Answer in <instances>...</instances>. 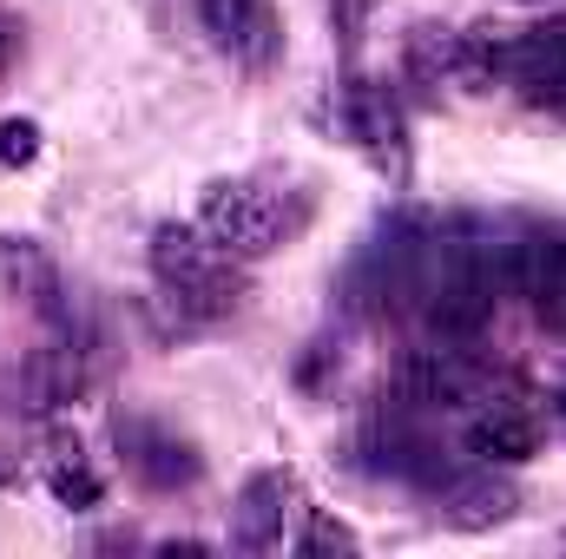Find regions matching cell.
Wrapping results in <instances>:
<instances>
[{
  "label": "cell",
  "mask_w": 566,
  "mask_h": 559,
  "mask_svg": "<svg viewBox=\"0 0 566 559\" xmlns=\"http://www.w3.org/2000/svg\"><path fill=\"white\" fill-rule=\"evenodd\" d=\"M0 296H13L20 309H33V316H40L46 329H60V336L80 329V309H73V296H66L60 264H53L33 238H0Z\"/></svg>",
  "instance_id": "277c9868"
},
{
  "label": "cell",
  "mask_w": 566,
  "mask_h": 559,
  "mask_svg": "<svg viewBox=\"0 0 566 559\" xmlns=\"http://www.w3.org/2000/svg\"><path fill=\"white\" fill-rule=\"evenodd\" d=\"M33 151H40V126L33 119H0V165L13 171V165H33Z\"/></svg>",
  "instance_id": "4fadbf2b"
},
{
  "label": "cell",
  "mask_w": 566,
  "mask_h": 559,
  "mask_svg": "<svg viewBox=\"0 0 566 559\" xmlns=\"http://www.w3.org/2000/svg\"><path fill=\"white\" fill-rule=\"evenodd\" d=\"M474 389H481V369L461 349H416L402 362V395L422 409H461L474 402Z\"/></svg>",
  "instance_id": "ba28073f"
},
{
  "label": "cell",
  "mask_w": 566,
  "mask_h": 559,
  "mask_svg": "<svg viewBox=\"0 0 566 559\" xmlns=\"http://www.w3.org/2000/svg\"><path fill=\"white\" fill-rule=\"evenodd\" d=\"M283 514H290V474L264 467V474L244 481V494H238V507H231V540H238L244 553H271L283 540Z\"/></svg>",
  "instance_id": "30bf717a"
},
{
  "label": "cell",
  "mask_w": 566,
  "mask_h": 559,
  "mask_svg": "<svg viewBox=\"0 0 566 559\" xmlns=\"http://www.w3.org/2000/svg\"><path fill=\"white\" fill-rule=\"evenodd\" d=\"M151 271L165 283L171 309L191 316V323H218L244 303V277H238V257L224 244L205 238V224H158L151 231Z\"/></svg>",
  "instance_id": "6da1fadb"
},
{
  "label": "cell",
  "mask_w": 566,
  "mask_h": 559,
  "mask_svg": "<svg viewBox=\"0 0 566 559\" xmlns=\"http://www.w3.org/2000/svg\"><path fill=\"white\" fill-rule=\"evenodd\" d=\"M468 447L488 461V467H521L541 454V415L521 409V402H494L468 421Z\"/></svg>",
  "instance_id": "9c48e42d"
},
{
  "label": "cell",
  "mask_w": 566,
  "mask_h": 559,
  "mask_svg": "<svg viewBox=\"0 0 566 559\" xmlns=\"http://www.w3.org/2000/svg\"><path fill=\"white\" fill-rule=\"evenodd\" d=\"M554 409H560V421H566V389H560V402H554Z\"/></svg>",
  "instance_id": "e0dca14e"
},
{
  "label": "cell",
  "mask_w": 566,
  "mask_h": 559,
  "mask_svg": "<svg viewBox=\"0 0 566 559\" xmlns=\"http://www.w3.org/2000/svg\"><path fill=\"white\" fill-rule=\"evenodd\" d=\"M296 547H303V553H329V547H336V553H356V534H349L343 520L310 514V527H303V540H296Z\"/></svg>",
  "instance_id": "5bb4252c"
},
{
  "label": "cell",
  "mask_w": 566,
  "mask_h": 559,
  "mask_svg": "<svg viewBox=\"0 0 566 559\" xmlns=\"http://www.w3.org/2000/svg\"><path fill=\"white\" fill-rule=\"evenodd\" d=\"M20 60H27V27H20V13L0 7V80H13Z\"/></svg>",
  "instance_id": "9a60e30c"
},
{
  "label": "cell",
  "mask_w": 566,
  "mask_h": 559,
  "mask_svg": "<svg viewBox=\"0 0 566 559\" xmlns=\"http://www.w3.org/2000/svg\"><path fill=\"white\" fill-rule=\"evenodd\" d=\"M13 481H20V461H13V454H0V487H13Z\"/></svg>",
  "instance_id": "2e32d148"
},
{
  "label": "cell",
  "mask_w": 566,
  "mask_h": 559,
  "mask_svg": "<svg viewBox=\"0 0 566 559\" xmlns=\"http://www.w3.org/2000/svg\"><path fill=\"white\" fill-rule=\"evenodd\" d=\"M53 494H60V507H99V474L73 454L53 467Z\"/></svg>",
  "instance_id": "7c38bea8"
},
{
  "label": "cell",
  "mask_w": 566,
  "mask_h": 559,
  "mask_svg": "<svg viewBox=\"0 0 566 559\" xmlns=\"http://www.w3.org/2000/svg\"><path fill=\"white\" fill-rule=\"evenodd\" d=\"M434 500H441V520H448V527H461V534L501 527V520L521 507V494H514L507 481H494V474H461V467H454V481H448V487H434Z\"/></svg>",
  "instance_id": "8fae6325"
},
{
  "label": "cell",
  "mask_w": 566,
  "mask_h": 559,
  "mask_svg": "<svg viewBox=\"0 0 566 559\" xmlns=\"http://www.w3.org/2000/svg\"><path fill=\"white\" fill-rule=\"evenodd\" d=\"M343 126L376 165H402V106L382 80H349L343 86Z\"/></svg>",
  "instance_id": "52a82bcc"
},
{
  "label": "cell",
  "mask_w": 566,
  "mask_h": 559,
  "mask_svg": "<svg viewBox=\"0 0 566 559\" xmlns=\"http://www.w3.org/2000/svg\"><path fill=\"white\" fill-rule=\"evenodd\" d=\"M113 441H119L126 467L139 474V487H151V494H185L205 481V454L158 415H113Z\"/></svg>",
  "instance_id": "3957f363"
},
{
  "label": "cell",
  "mask_w": 566,
  "mask_h": 559,
  "mask_svg": "<svg viewBox=\"0 0 566 559\" xmlns=\"http://www.w3.org/2000/svg\"><path fill=\"white\" fill-rule=\"evenodd\" d=\"M93 349H80L73 336L66 342H53V349H33L27 356V369H20V395H27V409H73L86 389H93V362H86Z\"/></svg>",
  "instance_id": "8992f818"
},
{
  "label": "cell",
  "mask_w": 566,
  "mask_h": 559,
  "mask_svg": "<svg viewBox=\"0 0 566 559\" xmlns=\"http://www.w3.org/2000/svg\"><path fill=\"white\" fill-rule=\"evenodd\" d=\"M205 238L224 244L238 264L244 257H271L277 244H290V231L303 224V204H290L277 184H258V178H224L205 191V211H198Z\"/></svg>",
  "instance_id": "7a4b0ae2"
},
{
  "label": "cell",
  "mask_w": 566,
  "mask_h": 559,
  "mask_svg": "<svg viewBox=\"0 0 566 559\" xmlns=\"http://www.w3.org/2000/svg\"><path fill=\"white\" fill-rule=\"evenodd\" d=\"M198 20H205V33L238 66H271L283 46V27H277L271 0H198Z\"/></svg>",
  "instance_id": "5b68a950"
}]
</instances>
